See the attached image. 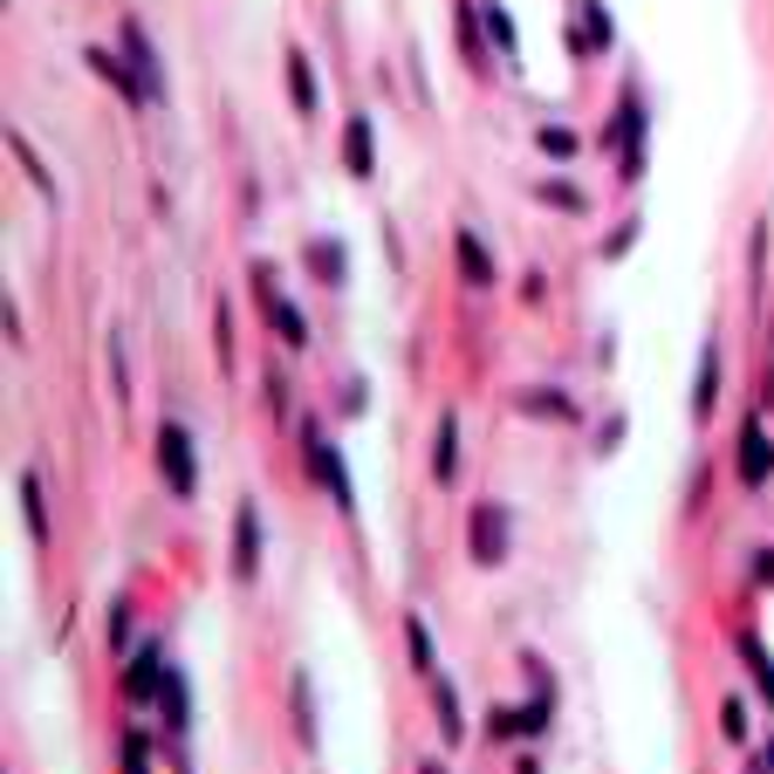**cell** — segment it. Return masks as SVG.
Listing matches in <instances>:
<instances>
[{
    "label": "cell",
    "instance_id": "cell-1",
    "mask_svg": "<svg viewBox=\"0 0 774 774\" xmlns=\"http://www.w3.org/2000/svg\"><path fill=\"white\" fill-rule=\"evenodd\" d=\"M158 466H165V486H172V494L192 501L199 466H192V439H185V425H165V432H158Z\"/></svg>",
    "mask_w": 774,
    "mask_h": 774
},
{
    "label": "cell",
    "instance_id": "cell-2",
    "mask_svg": "<svg viewBox=\"0 0 774 774\" xmlns=\"http://www.w3.org/2000/svg\"><path fill=\"white\" fill-rule=\"evenodd\" d=\"M466 527H473V562H501L507 555V507L501 501H480Z\"/></svg>",
    "mask_w": 774,
    "mask_h": 774
},
{
    "label": "cell",
    "instance_id": "cell-3",
    "mask_svg": "<svg viewBox=\"0 0 774 774\" xmlns=\"http://www.w3.org/2000/svg\"><path fill=\"white\" fill-rule=\"evenodd\" d=\"M124 56H131V76L144 83V97L158 103V97H165V69H158V56H151V42H144L138 21H124Z\"/></svg>",
    "mask_w": 774,
    "mask_h": 774
},
{
    "label": "cell",
    "instance_id": "cell-4",
    "mask_svg": "<svg viewBox=\"0 0 774 774\" xmlns=\"http://www.w3.org/2000/svg\"><path fill=\"white\" fill-rule=\"evenodd\" d=\"M254 549H261V514H254V507H240V521H233V576H240V583H248L254 569H261Z\"/></svg>",
    "mask_w": 774,
    "mask_h": 774
},
{
    "label": "cell",
    "instance_id": "cell-5",
    "mask_svg": "<svg viewBox=\"0 0 774 774\" xmlns=\"http://www.w3.org/2000/svg\"><path fill=\"white\" fill-rule=\"evenodd\" d=\"M261 309L274 315V330H281V343H295V350L309 343V322H302V309H289V302H281V295H274V281H268V274H261Z\"/></svg>",
    "mask_w": 774,
    "mask_h": 774
},
{
    "label": "cell",
    "instance_id": "cell-6",
    "mask_svg": "<svg viewBox=\"0 0 774 774\" xmlns=\"http://www.w3.org/2000/svg\"><path fill=\"white\" fill-rule=\"evenodd\" d=\"M309 466H315L322 480H330V494H336V507H350V473L336 466V445H330V439H315V432H309Z\"/></svg>",
    "mask_w": 774,
    "mask_h": 774
},
{
    "label": "cell",
    "instance_id": "cell-7",
    "mask_svg": "<svg viewBox=\"0 0 774 774\" xmlns=\"http://www.w3.org/2000/svg\"><path fill=\"white\" fill-rule=\"evenodd\" d=\"M343 158H350V179H371V172H378V151H371V117H350Z\"/></svg>",
    "mask_w": 774,
    "mask_h": 774
},
{
    "label": "cell",
    "instance_id": "cell-8",
    "mask_svg": "<svg viewBox=\"0 0 774 774\" xmlns=\"http://www.w3.org/2000/svg\"><path fill=\"white\" fill-rule=\"evenodd\" d=\"M432 700H439V733H445V741H460V733H466V713H460V692H453V685H445V678H432Z\"/></svg>",
    "mask_w": 774,
    "mask_h": 774
},
{
    "label": "cell",
    "instance_id": "cell-9",
    "mask_svg": "<svg viewBox=\"0 0 774 774\" xmlns=\"http://www.w3.org/2000/svg\"><path fill=\"white\" fill-rule=\"evenodd\" d=\"M767 466H774L767 439H761V425H747V439H741V473H747V486H754V480H767Z\"/></svg>",
    "mask_w": 774,
    "mask_h": 774
},
{
    "label": "cell",
    "instance_id": "cell-10",
    "mask_svg": "<svg viewBox=\"0 0 774 774\" xmlns=\"http://www.w3.org/2000/svg\"><path fill=\"white\" fill-rule=\"evenodd\" d=\"M453 445H460V419L445 412L439 419V460H432V473H439V486H453Z\"/></svg>",
    "mask_w": 774,
    "mask_h": 774
},
{
    "label": "cell",
    "instance_id": "cell-11",
    "mask_svg": "<svg viewBox=\"0 0 774 774\" xmlns=\"http://www.w3.org/2000/svg\"><path fill=\"white\" fill-rule=\"evenodd\" d=\"M309 268L336 289V281H343V248H336V240H309Z\"/></svg>",
    "mask_w": 774,
    "mask_h": 774
},
{
    "label": "cell",
    "instance_id": "cell-12",
    "mask_svg": "<svg viewBox=\"0 0 774 774\" xmlns=\"http://www.w3.org/2000/svg\"><path fill=\"white\" fill-rule=\"evenodd\" d=\"M460 261H466V274H473V289H486V281H494V261H486V248H480L466 227H460Z\"/></svg>",
    "mask_w": 774,
    "mask_h": 774
},
{
    "label": "cell",
    "instance_id": "cell-13",
    "mask_svg": "<svg viewBox=\"0 0 774 774\" xmlns=\"http://www.w3.org/2000/svg\"><path fill=\"white\" fill-rule=\"evenodd\" d=\"M289 90L302 110H315V76H309V56H289Z\"/></svg>",
    "mask_w": 774,
    "mask_h": 774
},
{
    "label": "cell",
    "instance_id": "cell-14",
    "mask_svg": "<svg viewBox=\"0 0 774 774\" xmlns=\"http://www.w3.org/2000/svg\"><path fill=\"white\" fill-rule=\"evenodd\" d=\"M713 391H720V350L700 356V398H692V404H700V412H713Z\"/></svg>",
    "mask_w": 774,
    "mask_h": 774
},
{
    "label": "cell",
    "instance_id": "cell-15",
    "mask_svg": "<svg viewBox=\"0 0 774 774\" xmlns=\"http://www.w3.org/2000/svg\"><path fill=\"white\" fill-rule=\"evenodd\" d=\"M741 651H747V665H754V678L767 685V700H774V665H767V651H761V637H754V631H741Z\"/></svg>",
    "mask_w": 774,
    "mask_h": 774
},
{
    "label": "cell",
    "instance_id": "cell-16",
    "mask_svg": "<svg viewBox=\"0 0 774 774\" xmlns=\"http://www.w3.org/2000/svg\"><path fill=\"white\" fill-rule=\"evenodd\" d=\"M21 501H28V521H34V535H49V514H42V494H34V473H21Z\"/></svg>",
    "mask_w": 774,
    "mask_h": 774
},
{
    "label": "cell",
    "instance_id": "cell-17",
    "mask_svg": "<svg viewBox=\"0 0 774 774\" xmlns=\"http://www.w3.org/2000/svg\"><path fill=\"white\" fill-rule=\"evenodd\" d=\"M720 726H726V741H747V706L726 700V706H720Z\"/></svg>",
    "mask_w": 774,
    "mask_h": 774
},
{
    "label": "cell",
    "instance_id": "cell-18",
    "mask_svg": "<svg viewBox=\"0 0 774 774\" xmlns=\"http://www.w3.org/2000/svg\"><path fill=\"white\" fill-rule=\"evenodd\" d=\"M521 412H569V419H576V404H562V398H542V391H521Z\"/></svg>",
    "mask_w": 774,
    "mask_h": 774
},
{
    "label": "cell",
    "instance_id": "cell-19",
    "mask_svg": "<svg viewBox=\"0 0 774 774\" xmlns=\"http://www.w3.org/2000/svg\"><path fill=\"white\" fill-rule=\"evenodd\" d=\"M542 151H549V158H576V131H555V124H549V131H542Z\"/></svg>",
    "mask_w": 774,
    "mask_h": 774
},
{
    "label": "cell",
    "instance_id": "cell-20",
    "mask_svg": "<svg viewBox=\"0 0 774 774\" xmlns=\"http://www.w3.org/2000/svg\"><path fill=\"white\" fill-rule=\"evenodd\" d=\"M486 34H494V49H514V21L501 8H486Z\"/></svg>",
    "mask_w": 774,
    "mask_h": 774
},
{
    "label": "cell",
    "instance_id": "cell-21",
    "mask_svg": "<svg viewBox=\"0 0 774 774\" xmlns=\"http://www.w3.org/2000/svg\"><path fill=\"white\" fill-rule=\"evenodd\" d=\"M404 631H412V659H419V672H432V637H425V624L412 617V624H404Z\"/></svg>",
    "mask_w": 774,
    "mask_h": 774
},
{
    "label": "cell",
    "instance_id": "cell-22",
    "mask_svg": "<svg viewBox=\"0 0 774 774\" xmlns=\"http://www.w3.org/2000/svg\"><path fill=\"white\" fill-rule=\"evenodd\" d=\"M542 199H549V207H569V213H583V192H576V185H542Z\"/></svg>",
    "mask_w": 774,
    "mask_h": 774
},
{
    "label": "cell",
    "instance_id": "cell-23",
    "mask_svg": "<svg viewBox=\"0 0 774 774\" xmlns=\"http://www.w3.org/2000/svg\"><path fill=\"white\" fill-rule=\"evenodd\" d=\"M124 774H151V754H144V741H124Z\"/></svg>",
    "mask_w": 774,
    "mask_h": 774
},
{
    "label": "cell",
    "instance_id": "cell-24",
    "mask_svg": "<svg viewBox=\"0 0 774 774\" xmlns=\"http://www.w3.org/2000/svg\"><path fill=\"white\" fill-rule=\"evenodd\" d=\"M761 774H774V741H767V754H761Z\"/></svg>",
    "mask_w": 774,
    "mask_h": 774
}]
</instances>
